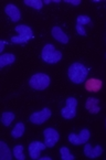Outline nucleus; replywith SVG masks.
Returning <instances> with one entry per match:
<instances>
[{
  "instance_id": "1",
  "label": "nucleus",
  "mask_w": 106,
  "mask_h": 160,
  "mask_svg": "<svg viewBox=\"0 0 106 160\" xmlns=\"http://www.w3.org/2000/svg\"><path fill=\"white\" fill-rule=\"evenodd\" d=\"M88 75V68L80 62H74L68 68V80L74 84H82L86 81Z\"/></svg>"
},
{
  "instance_id": "2",
  "label": "nucleus",
  "mask_w": 106,
  "mask_h": 160,
  "mask_svg": "<svg viewBox=\"0 0 106 160\" xmlns=\"http://www.w3.org/2000/svg\"><path fill=\"white\" fill-rule=\"evenodd\" d=\"M63 58L62 52L57 50L54 45L51 43H48L43 47L42 51H41V59L44 61V63L48 64H57Z\"/></svg>"
},
{
  "instance_id": "3",
  "label": "nucleus",
  "mask_w": 106,
  "mask_h": 160,
  "mask_svg": "<svg viewBox=\"0 0 106 160\" xmlns=\"http://www.w3.org/2000/svg\"><path fill=\"white\" fill-rule=\"evenodd\" d=\"M14 30H16V32H18V35L11 37L10 41H11L12 43H16V44H24V43H28L29 41L33 38V31L29 26H26V24H18V26L14 28Z\"/></svg>"
},
{
  "instance_id": "4",
  "label": "nucleus",
  "mask_w": 106,
  "mask_h": 160,
  "mask_svg": "<svg viewBox=\"0 0 106 160\" xmlns=\"http://www.w3.org/2000/svg\"><path fill=\"white\" fill-rule=\"evenodd\" d=\"M50 76L44 73H37L32 75L29 80V85L32 90L35 91H44L50 85Z\"/></svg>"
},
{
  "instance_id": "5",
  "label": "nucleus",
  "mask_w": 106,
  "mask_h": 160,
  "mask_svg": "<svg viewBox=\"0 0 106 160\" xmlns=\"http://www.w3.org/2000/svg\"><path fill=\"white\" fill-rule=\"evenodd\" d=\"M78 99L74 97H68L65 101V107L61 109V116L64 119H73L76 116Z\"/></svg>"
},
{
  "instance_id": "6",
  "label": "nucleus",
  "mask_w": 106,
  "mask_h": 160,
  "mask_svg": "<svg viewBox=\"0 0 106 160\" xmlns=\"http://www.w3.org/2000/svg\"><path fill=\"white\" fill-rule=\"evenodd\" d=\"M91 137V132L87 128H83L80 132V135L76 134H70L68 137V141L74 146H80V145H85Z\"/></svg>"
},
{
  "instance_id": "7",
  "label": "nucleus",
  "mask_w": 106,
  "mask_h": 160,
  "mask_svg": "<svg viewBox=\"0 0 106 160\" xmlns=\"http://www.w3.org/2000/svg\"><path fill=\"white\" fill-rule=\"evenodd\" d=\"M51 115H52L51 109L48 108V107H44V108L41 109V111L31 114L30 122H32V124H34V125H38V126L42 125V124H44V122L51 117Z\"/></svg>"
},
{
  "instance_id": "8",
  "label": "nucleus",
  "mask_w": 106,
  "mask_h": 160,
  "mask_svg": "<svg viewBox=\"0 0 106 160\" xmlns=\"http://www.w3.org/2000/svg\"><path fill=\"white\" fill-rule=\"evenodd\" d=\"M43 137H44V144L47 148H52L58 144L60 139V134L54 128H45L43 130Z\"/></svg>"
},
{
  "instance_id": "9",
  "label": "nucleus",
  "mask_w": 106,
  "mask_h": 160,
  "mask_svg": "<svg viewBox=\"0 0 106 160\" xmlns=\"http://www.w3.org/2000/svg\"><path fill=\"white\" fill-rule=\"evenodd\" d=\"M47 148L44 142H41V141H32L30 145H29V156H30L31 159L33 160H37V159H40V155H41V151L44 150Z\"/></svg>"
},
{
  "instance_id": "10",
  "label": "nucleus",
  "mask_w": 106,
  "mask_h": 160,
  "mask_svg": "<svg viewBox=\"0 0 106 160\" xmlns=\"http://www.w3.org/2000/svg\"><path fill=\"white\" fill-rule=\"evenodd\" d=\"M102 153H103V148H102V146H99V145H97V146H95V147H92L90 144H87V142L84 145L85 157L94 159V158H97V157H99V156H102Z\"/></svg>"
},
{
  "instance_id": "11",
  "label": "nucleus",
  "mask_w": 106,
  "mask_h": 160,
  "mask_svg": "<svg viewBox=\"0 0 106 160\" xmlns=\"http://www.w3.org/2000/svg\"><path fill=\"white\" fill-rule=\"evenodd\" d=\"M5 12L8 17H9L11 21L17 22L21 19V12H20V9L17 6L12 5V3H9L5 7Z\"/></svg>"
},
{
  "instance_id": "12",
  "label": "nucleus",
  "mask_w": 106,
  "mask_h": 160,
  "mask_svg": "<svg viewBox=\"0 0 106 160\" xmlns=\"http://www.w3.org/2000/svg\"><path fill=\"white\" fill-rule=\"evenodd\" d=\"M102 86H103V82H102L99 78H92L85 81V90H86L87 92L97 93L101 91Z\"/></svg>"
},
{
  "instance_id": "13",
  "label": "nucleus",
  "mask_w": 106,
  "mask_h": 160,
  "mask_svg": "<svg viewBox=\"0 0 106 160\" xmlns=\"http://www.w3.org/2000/svg\"><path fill=\"white\" fill-rule=\"evenodd\" d=\"M85 108L91 114H98L101 112L99 99L96 97H88L85 102Z\"/></svg>"
},
{
  "instance_id": "14",
  "label": "nucleus",
  "mask_w": 106,
  "mask_h": 160,
  "mask_svg": "<svg viewBox=\"0 0 106 160\" xmlns=\"http://www.w3.org/2000/svg\"><path fill=\"white\" fill-rule=\"evenodd\" d=\"M51 34L52 37L60 43H63V44H66L68 42V37L64 31H62V29L60 27L55 26L52 28L51 30Z\"/></svg>"
},
{
  "instance_id": "15",
  "label": "nucleus",
  "mask_w": 106,
  "mask_h": 160,
  "mask_svg": "<svg viewBox=\"0 0 106 160\" xmlns=\"http://www.w3.org/2000/svg\"><path fill=\"white\" fill-rule=\"evenodd\" d=\"M13 152L10 150L9 146L6 144V141H0V159L1 160H11Z\"/></svg>"
},
{
  "instance_id": "16",
  "label": "nucleus",
  "mask_w": 106,
  "mask_h": 160,
  "mask_svg": "<svg viewBox=\"0 0 106 160\" xmlns=\"http://www.w3.org/2000/svg\"><path fill=\"white\" fill-rule=\"evenodd\" d=\"M16 61V55L12 54V53H3V54L0 55V68H3L5 66L11 65Z\"/></svg>"
},
{
  "instance_id": "17",
  "label": "nucleus",
  "mask_w": 106,
  "mask_h": 160,
  "mask_svg": "<svg viewBox=\"0 0 106 160\" xmlns=\"http://www.w3.org/2000/svg\"><path fill=\"white\" fill-rule=\"evenodd\" d=\"M24 132H26V127H24V124L23 122H17L16 126H14L13 128H12L11 130V136L13 137V138H20V137L23 136Z\"/></svg>"
},
{
  "instance_id": "18",
  "label": "nucleus",
  "mask_w": 106,
  "mask_h": 160,
  "mask_svg": "<svg viewBox=\"0 0 106 160\" xmlns=\"http://www.w3.org/2000/svg\"><path fill=\"white\" fill-rule=\"evenodd\" d=\"M14 114L12 113V112H5V113H3V115H1V122H3V125L6 126V127H8V126L11 125V122L14 120Z\"/></svg>"
},
{
  "instance_id": "19",
  "label": "nucleus",
  "mask_w": 106,
  "mask_h": 160,
  "mask_svg": "<svg viewBox=\"0 0 106 160\" xmlns=\"http://www.w3.org/2000/svg\"><path fill=\"white\" fill-rule=\"evenodd\" d=\"M23 146L22 145H18V146H14L12 149V152H13V157L18 160H24L26 159V155L23 153Z\"/></svg>"
},
{
  "instance_id": "20",
  "label": "nucleus",
  "mask_w": 106,
  "mask_h": 160,
  "mask_svg": "<svg viewBox=\"0 0 106 160\" xmlns=\"http://www.w3.org/2000/svg\"><path fill=\"white\" fill-rule=\"evenodd\" d=\"M23 3L28 7H31L35 10H41L43 7L42 0H24Z\"/></svg>"
},
{
  "instance_id": "21",
  "label": "nucleus",
  "mask_w": 106,
  "mask_h": 160,
  "mask_svg": "<svg viewBox=\"0 0 106 160\" xmlns=\"http://www.w3.org/2000/svg\"><path fill=\"white\" fill-rule=\"evenodd\" d=\"M60 156H61L62 160H74L75 159V156L71 153V151L68 150V147H61V148H60Z\"/></svg>"
},
{
  "instance_id": "22",
  "label": "nucleus",
  "mask_w": 106,
  "mask_h": 160,
  "mask_svg": "<svg viewBox=\"0 0 106 160\" xmlns=\"http://www.w3.org/2000/svg\"><path fill=\"white\" fill-rule=\"evenodd\" d=\"M76 23L82 24V26H85V24H90L91 23V18L88 16H85V14H81L76 18Z\"/></svg>"
},
{
  "instance_id": "23",
  "label": "nucleus",
  "mask_w": 106,
  "mask_h": 160,
  "mask_svg": "<svg viewBox=\"0 0 106 160\" xmlns=\"http://www.w3.org/2000/svg\"><path fill=\"white\" fill-rule=\"evenodd\" d=\"M76 32H78V34L82 35V37H86V30H85L84 26H82V24H78L76 23Z\"/></svg>"
},
{
  "instance_id": "24",
  "label": "nucleus",
  "mask_w": 106,
  "mask_h": 160,
  "mask_svg": "<svg viewBox=\"0 0 106 160\" xmlns=\"http://www.w3.org/2000/svg\"><path fill=\"white\" fill-rule=\"evenodd\" d=\"M65 2H68V3H71L72 6H78V5H81V0H64Z\"/></svg>"
},
{
  "instance_id": "25",
  "label": "nucleus",
  "mask_w": 106,
  "mask_h": 160,
  "mask_svg": "<svg viewBox=\"0 0 106 160\" xmlns=\"http://www.w3.org/2000/svg\"><path fill=\"white\" fill-rule=\"evenodd\" d=\"M0 44H1V47H0V52H3V49H5L6 42H5V41H1V42H0Z\"/></svg>"
},
{
  "instance_id": "26",
  "label": "nucleus",
  "mask_w": 106,
  "mask_h": 160,
  "mask_svg": "<svg viewBox=\"0 0 106 160\" xmlns=\"http://www.w3.org/2000/svg\"><path fill=\"white\" fill-rule=\"evenodd\" d=\"M40 160H51L50 157H40Z\"/></svg>"
},
{
  "instance_id": "27",
  "label": "nucleus",
  "mask_w": 106,
  "mask_h": 160,
  "mask_svg": "<svg viewBox=\"0 0 106 160\" xmlns=\"http://www.w3.org/2000/svg\"><path fill=\"white\" fill-rule=\"evenodd\" d=\"M50 2H51V0H44V3H45V5H49Z\"/></svg>"
},
{
  "instance_id": "28",
  "label": "nucleus",
  "mask_w": 106,
  "mask_h": 160,
  "mask_svg": "<svg viewBox=\"0 0 106 160\" xmlns=\"http://www.w3.org/2000/svg\"><path fill=\"white\" fill-rule=\"evenodd\" d=\"M105 127H106V120H105Z\"/></svg>"
}]
</instances>
